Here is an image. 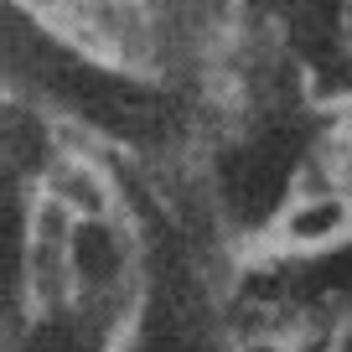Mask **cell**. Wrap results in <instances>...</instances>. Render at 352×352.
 I'll return each instance as SVG.
<instances>
[{"mask_svg": "<svg viewBox=\"0 0 352 352\" xmlns=\"http://www.w3.org/2000/svg\"><path fill=\"white\" fill-rule=\"evenodd\" d=\"M300 161V135L296 130H264L254 145L233 151L223 161V187H228V202L239 218L259 223L275 212L280 192H285L290 171Z\"/></svg>", "mask_w": 352, "mask_h": 352, "instance_id": "2", "label": "cell"}, {"mask_svg": "<svg viewBox=\"0 0 352 352\" xmlns=\"http://www.w3.org/2000/svg\"><path fill=\"white\" fill-rule=\"evenodd\" d=\"M352 88V57H327V63H316V94L321 99H331V94H347Z\"/></svg>", "mask_w": 352, "mask_h": 352, "instance_id": "6", "label": "cell"}, {"mask_svg": "<svg viewBox=\"0 0 352 352\" xmlns=\"http://www.w3.org/2000/svg\"><path fill=\"white\" fill-rule=\"evenodd\" d=\"M67 259H73V270L83 280H109L114 270H120V243H114V233L104 228V223H78L73 233H67Z\"/></svg>", "mask_w": 352, "mask_h": 352, "instance_id": "3", "label": "cell"}, {"mask_svg": "<svg viewBox=\"0 0 352 352\" xmlns=\"http://www.w3.org/2000/svg\"><path fill=\"white\" fill-rule=\"evenodd\" d=\"M342 352H352V331H347V342H342Z\"/></svg>", "mask_w": 352, "mask_h": 352, "instance_id": "7", "label": "cell"}, {"mask_svg": "<svg viewBox=\"0 0 352 352\" xmlns=\"http://www.w3.org/2000/svg\"><path fill=\"white\" fill-rule=\"evenodd\" d=\"M331 290H352V243L327 259H316L300 280V296H331Z\"/></svg>", "mask_w": 352, "mask_h": 352, "instance_id": "4", "label": "cell"}, {"mask_svg": "<svg viewBox=\"0 0 352 352\" xmlns=\"http://www.w3.org/2000/svg\"><path fill=\"white\" fill-rule=\"evenodd\" d=\"M347 32H352V0H347Z\"/></svg>", "mask_w": 352, "mask_h": 352, "instance_id": "8", "label": "cell"}, {"mask_svg": "<svg viewBox=\"0 0 352 352\" xmlns=\"http://www.w3.org/2000/svg\"><path fill=\"white\" fill-rule=\"evenodd\" d=\"M342 202H331V197H321V202H311V208H300L296 218H290V233L296 239H331V233L342 228Z\"/></svg>", "mask_w": 352, "mask_h": 352, "instance_id": "5", "label": "cell"}, {"mask_svg": "<svg viewBox=\"0 0 352 352\" xmlns=\"http://www.w3.org/2000/svg\"><path fill=\"white\" fill-rule=\"evenodd\" d=\"M52 83H57V94H67L94 124H104V130H114V135L145 140V135L161 130V99L140 83H124V78H114V73H94V67H73V63L57 67Z\"/></svg>", "mask_w": 352, "mask_h": 352, "instance_id": "1", "label": "cell"}, {"mask_svg": "<svg viewBox=\"0 0 352 352\" xmlns=\"http://www.w3.org/2000/svg\"><path fill=\"white\" fill-rule=\"evenodd\" d=\"M300 352H321V347H300Z\"/></svg>", "mask_w": 352, "mask_h": 352, "instance_id": "10", "label": "cell"}, {"mask_svg": "<svg viewBox=\"0 0 352 352\" xmlns=\"http://www.w3.org/2000/svg\"><path fill=\"white\" fill-rule=\"evenodd\" d=\"M249 352H280V347H249Z\"/></svg>", "mask_w": 352, "mask_h": 352, "instance_id": "9", "label": "cell"}]
</instances>
